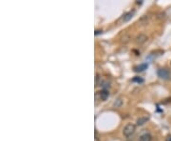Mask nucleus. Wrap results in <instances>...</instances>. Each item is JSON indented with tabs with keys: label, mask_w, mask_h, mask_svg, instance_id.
<instances>
[{
	"label": "nucleus",
	"mask_w": 171,
	"mask_h": 141,
	"mask_svg": "<svg viewBox=\"0 0 171 141\" xmlns=\"http://www.w3.org/2000/svg\"><path fill=\"white\" fill-rule=\"evenodd\" d=\"M135 131H136V126L134 124H132V123H128V124H127L125 126V128H124V130H123V135H124V136H125V137H130L134 132H135Z\"/></svg>",
	"instance_id": "1"
},
{
	"label": "nucleus",
	"mask_w": 171,
	"mask_h": 141,
	"mask_svg": "<svg viewBox=\"0 0 171 141\" xmlns=\"http://www.w3.org/2000/svg\"><path fill=\"white\" fill-rule=\"evenodd\" d=\"M158 76L162 79L168 80L171 78V72L166 69H160L158 70Z\"/></svg>",
	"instance_id": "2"
},
{
	"label": "nucleus",
	"mask_w": 171,
	"mask_h": 141,
	"mask_svg": "<svg viewBox=\"0 0 171 141\" xmlns=\"http://www.w3.org/2000/svg\"><path fill=\"white\" fill-rule=\"evenodd\" d=\"M146 40H147V36L145 34H139L135 38V43L137 45H142V44H144Z\"/></svg>",
	"instance_id": "3"
},
{
	"label": "nucleus",
	"mask_w": 171,
	"mask_h": 141,
	"mask_svg": "<svg viewBox=\"0 0 171 141\" xmlns=\"http://www.w3.org/2000/svg\"><path fill=\"white\" fill-rule=\"evenodd\" d=\"M149 120V117L148 116H141L137 120H136V124L138 126H142L144 124H145Z\"/></svg>",
	"instance_id": "4"
},
{
	"label": "nucleus",
	"mask_w": 171,
	"mask_h": 141,
	"mask_svg": "<svg viewBox=\"0 0 171 141\" xmlns=\"http://www.w3.org/2000/svg\"><path fill=\"white\" fill-rule=\"evenodd\" d=\"M134 14H135V11H128V13H127V14H125L124 15L123 18H122V20H123L124 22H128V21H129V20L133 17Z\"/></svg>",
	"instance_id": "5"
},
{
	"label": "nucleus",
	"mask_w": 171,
	"mask_h": 141,
	"mask_svg": "<svg viewBox=\"0 0 171 141\" xmlns=\"http://www.w3.org/2000/svg\"><path fill=\"white\" fill-rule=\"evenodd\" d=\"M152 137L151 135L148 134V132H145V134H142L140 137H139V141H151Z\"/></svg>",
	"instance_id": "6"
},
{
	"label": "nucleus",
	"mask_w": 171,
	"mask_h": 141,
	"mask_svg": "<svg viewBox=\"0 0 171 141\" xmlns=\"http://www.w3.org/2000/svg\"><path fill=\"white\" fill-rule=\"evenodd\" d=\"M99 94H100V98L105 101V100H107V99H108V95H109V92H108V90H103V91H101V92H99Z\"/></svg>",
	"instance_id": "7"
},
{
	"label": "nucleus",
	"mask_w": 171,
	"mask_h": 141,
	"mask_svg": "<svg viewBox=\"0 0 171 141\" xmlns=\"http://www.w3.org/2000/svg\"><path fill=\"white\" fill-rule=\"evenodd\" d=\"M147 69V64H141V65L137 66L134 68V70H135V72H144L145 70Z\"/></svg>",
	"instance_id": "8"
},
{
	"label": "nucleus",
	"mask_w": 171,
	"mask_h": 141,
	"mask_svg": "<svg viewBox=\"0 0 171 141\" xmlns=\"http://www.w3.org/2000/svg\"><path fill=\"white\" fill-rule=\"evenodd\" d=\"M99 85H102V77L99 74H96V75H95V87H98Z\"/></svg>",
	"instance_id": "9"
},
{
	"label": "nucleus",
	"mask_w": 171,
	"mask_h": 141,
	"mask_svg": "<svg viewBox=\"0 0 171 141\" xmlns=\"http://www.w3.org/2000/svg\"><path fill=\"white\" fill-rule=\"evenodd\" d=\"M122 104H123V100H122L121 98H118L115 102H114V104H113V106L115 107V108H119V107H121L122 106Z\"/></svg>",
	"instance_id": "10"
},
{
	"label": "nucleus",
	"mask_w": 171,
	"mask_h": 141,
	"mask_svg": "<svg viewBox=\"0 0 171 141\" xmlns=\"http://www.w3.org/2000/svg\"><path fill=\"white\" fill-rule=\"evenodd\" d=\"M109 82H108V81H105V82H104V83H102V87H103V90H107L108 88H109L110 87V85H109Z\"/></svg>",
	"instance_id": "11"
},
{
	"label": "nucleus",
	"mask_w": 171,
	"mask_h": 141,
	"mask_svg": "<svg viewBox=\"0 0 171 141\" xmlns=\"http://www.w3.org/2000/svg\"><path fill=\"white\" fill-rule=\"evenodd\" d=\"M129 39H130V36L129 35H125L123 38H122V42H124V43H127L129 41Z\"/></svg>",
	"instance_id": "12"
},
{
	"label": "nucleus",
	"mask_w": 171,
	"mask_h": 141,
	"mask_svg": "<svg viewBox=\"0 0 171 141\" xmlns=\"http://www.w3.org/2000/svg\"><path fill=\"white\" fill-rule=\"evenodd\" d=\"M132 81L133 82H139V83H142V82H144V79H142V78H140V77H134L133 79H132Z\"/></svg>",
	"instance_id": "13"
},
{
	"label": "nucleus",
	"mask_w": 171,
	"mask_h": 141,
	"mask_svg": "<svg viewBox=\"0 0 171 141\" xmlns=\"http://www.w3.org/2000/svg\"><path fill=\"white\" fill-rule=\"evenodd\" d=\"M95 141H99V138H98V134H97V132H95Z\"/></svg>",
	"instance_id": "14"
},
{
	"label": "nucleus",
	"mask_w": 171,
	"mask_h": 141,
	"mask_svg": "<svg viewBox=\"0 0 171 141\" xmlns=\"http://www.w3.org/2000/svg\"><path fill=\"white\" fill-rule=\"evenodd\" d=\"M100 33H102V31H95V34H100Z\"/></svg>",
	"instance_id": "15"
}]
</instances>
